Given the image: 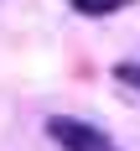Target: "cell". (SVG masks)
I'll return each mask as SVG.
<instances>
[{
    "instance_id": "6da1fadb",
    "label": "cell",
    "mask_w": 140,
    "mask_h": 151,
    "mask_svg": "<svg viewBox=\"0 0 140 151\" xmlns=\"http://www.w3.org/2000/svg\"><path fill=\"white\" fill-rule=\"evenodd\" d=\"M47 136L57 141L62 151H119L104 130H93V125H83V120H68V115H52V120H47Z\"/></svg>"
},
{
    "instance_id": "3957f363",
    "label": "cell",
    "mask_w": 140,
    "mask_h": 151,
    "mask_svg": "<svg viewBox=\"0 0 140 151\" xmlns=\"http://www.w3.org/2000/svg\"><path fill=\"white\" fill-rule=\"evenodd\" d=\"M114 78L130 83V89H140V63H114Z\"/></svg>"
},
{
    "instance_id": "7a4b0ae2",
    "label": "cell",
    "mask_w": 140,
    "mask_h": 151,
    "mask_svg": "<svg viewBox=\"0 0 140 151\" xmlns=\"http://www.w3.org/2000/svg\"><path fill=\"white\" fill-rule=\"evenodd\" d=\"M73 11H83V16H114V11H124V5H135V0H68Z\"/></svg>"
}]
</instances>
